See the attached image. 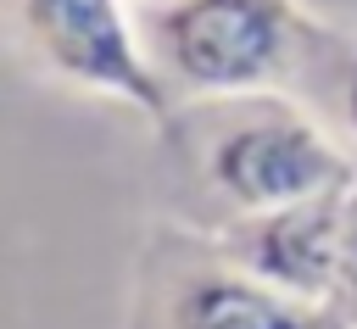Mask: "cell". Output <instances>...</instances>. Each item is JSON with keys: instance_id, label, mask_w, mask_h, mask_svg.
<instances>
[{"instance_id": "obj_3", "label": "cell", "mask_w": 357, "mask_h": 329, "mask_svg": "<svg viewBox=\"0 0 357 329\" xmlns=\"http://www.w3.org/2000/svg\"><path fill=\"white\" fill-rule=\"evenodd\" d=\"M11 28L28 56L61 84L112 95L151 117H162L173 100L145 56L139 17H128L123 0H11Z\"/></svg>"}, {"instance_id": "obj_6", "label": "cell", "mask_w": 357, "mask_h": 329, "mask_svg": "<svg viewBox=\"0 0 357 329\" xmlns=\"http://www.w3.org/2000/svg\"><path fill=\"white\" fill-rule=\"evenodd\" d=\"M296 78L312 89V100L329 112V123L357 145V39H346V33L318 22Z\"/></svg>"}, {"instance_id": "obj_5", "label": "cell", "mask_w": 357, "mask_h": 329, "mask_svg": "<svg viewBox=\"0 0 357 329\" xmlns=\"http://www.w3.org/2000/svg\"><path fill=\"white\" fill-rule=\"evenodd\" d=\"M167 329H329L324 312L240 262H212L178 273L167 296Z\"/></svg>"}, {"instance_id": "obj_1", "label": "cell", "mask_w": 357, "mask_h": 329, "mask_svg": "<svg viewBox=\"0 0 357 329\" xmlns=\"http://www.w3.org/2000/svg\"><path fill=\"white\" fill-rule=\"evenodd\" d=\"M312 17L296 0H145L139 39L167 89L262 95L301 72Z\"/></svg>"}, {"instance_id": "obj_4", "label": "cell", "mask_w": 357, "mask_h": 329, "mask_svg": "<svg viewBox=\"0 0 357 329\" xmlns=\"http://www.w3.org/2000/svg\"><path fill=\"white\" fill-rule=\"evenodd\" d=\"M346 190L234 217L223 229V257L240 262L245 273L301 296V301H318V296L340 290L335 284V257H340V201H346Z\"/></svg>"}, {"instance_id": "obj_2", "label": "cell", "mask_w": 357, "mask_h": 329, "mask_svg": "<svg viewBox=\"0 0 357 329\" xmlns=\"http://www.w3.org/2000/svg\"><path fill=\"white\" fill-rule=\"evenodd\" d=\"M201 173L234 206V217H245L346 190L351 156L307 112L262 89V95H218V106H206Z\"/></svg>"}, {"instance_id": "obj_7", "label": "cell", "mask_w": 357, "mask_h": 329, "mask_svg": "<svg viewBox=\"0 0 357 329\" xmlns=\"http://www.w3.org/2000/svg\"><path fill=\"white\" fill-rule=\"evenodd\" d=\"M335 284L357 296V184L340 201V257H335Z\"/></svg>"}]
</instances>
